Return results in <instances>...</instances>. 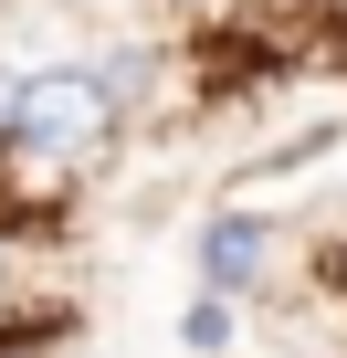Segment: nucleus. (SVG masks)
Instances as JSON below:
<instances>
[{
	"mask_svg": "<svg viewBox=\"0 0 347 358\" xmlns=\"http://www.w3.org/2000/svg\"><path fill=\"white\" fill-rule=\"evenodd\" d=\"M105 127H116V85L105 74H32V85L0 95V137L22 158H84Z\"/></svg>",
	"mask_w": 347,
	"mask_h": 358,
	"instance_id": "nucleus-1",
	"label": "nucleus"
},
{
	"mask_svg": "<svg viewBox=\"0 0 347 358\" xmlns=\"http://www.w3.org/2000/svg\"><path fill=\"white\" fill-rule=\"evenodd\" d=\"M263 253H274V232H263L253 211H221V222L200 232V285H211V295H242V285L263 274Z\"/></svg>",
	"mask_w": 347,
	"mask_h": 358,
	"instance_id": "nucleus-2",
	"label": "nucleus"
},
{
	"mask_svg": "<svg viewBox=\"0 0 347 358\" xmlns=\"http://www.w3.org/2000/svg\"><path fill=\"white\" fill-rule=\"evenodd\" d=\"M179 337H190L200 358H211V348H232V306H221V295H200V306L179 316Z\"/></svg>",
	"mask_w": 347,
	"mask_h": 358,
	"instance_id": "nucleus-3",
	"label": "nucleus"
}]
</instances>
